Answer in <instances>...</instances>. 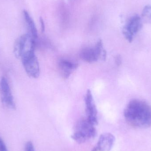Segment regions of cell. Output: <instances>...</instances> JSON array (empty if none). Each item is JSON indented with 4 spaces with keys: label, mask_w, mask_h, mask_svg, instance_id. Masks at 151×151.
<instances>
[{
    "label": "cell",
    "mask_w": 151,
    "mask_h": 151,
    "mask_svg": "<svg viewBox=\"0 0 151 151\" xmlns=\"http://www.w3.org/2000/svg\"><path fill=\"white\" fill-rule=\"evenodd\" d=\"M124 116L128 124L134 127L146 128L151 126V106L143 100H130L124 110Z\"/></svg>",
    "instance_id": "1"
},
{
    "label": "cell",
    "mask_w": 151,
    "mask_h": 151,
    "mask_svg": "<svg viewBox=\"0 0 151 151\" xmlns=\"http://www.w3.org/2000/svg\"><path fill=\"white\" fill-rule=\"evenodd\" d=\"M96 134L95 126L86 118L82 119L76 123L72 138L78 143H83L95 137Z\"/></svg>",
    "instance_id": "2"
},
{
    "label": "cell",
    "mask_w": 151,
    "mask_h": 151,
    "mask_svg": "<svg viewBox=\"0 0 151 151\" xmlns=\"http://www.w3.org/2000/svg\"><path fill=\"white\" fill-rule=\"evenodd\" d=\"M20 58L27 75L32 78H38L40 76V68L35 50H31L25 52Z\"/></svg>",
    "instance_id": "3"
},
{
    "label": "cell",
    "mask_w": 151,
    "mask_h": 151,
    "mask_svg": "<svg viewBox=\"0 0 151 151\" xmlns=\"http://www.w3.org/2000/svg\"><path fill=\"white\" fill-rule=\"evenodd\" d=\"M142 26V18L138 15H135L130 18L122 31L126 40L129 42H132L134 36L141 30Z\"/></svg>",
    "instance_id": "4"
},
{
    "label": "cell",
    "mask_w": 151,
    "mask_h": 151,
    "mask_svg": "<svg viewBox=\"0 0 151 151\" xmlns=\"http://www.w3.org/2000/svg\"><path fill=\"white\" fill-rule=\"evenodd\" d=\"M104 50L103 48V42L101 40H99L94 47H87L83 49L80 54V57L85 62L94 63L99 59H101Z\"/></svg>",
    "instance_id": "5"
},
{
    "label": "cell",
    "mask_w": 151,
    "mask_h": 151,
    "mask_svg": "<svg viewBox=\"0 0 151 151\" xmlns=\"http://www.w3.org/2000/svg\"><path fill=\"white\" fill-rule=\"evenodd\" d=\"M0 96L3 104L10 109L16 108L13 96L7 79L2 77L0 80Z\"/></svg>",
    "instance_id": "6"
},
{
    "label": "cell",
    "mask_w": 151,
    "mask_h": 151,
    "mask_svg": "<svg viewBox=\"0 0 151 151\" xmlns=\"http://www.w3.org/2000/svg\"><path fill=\"white\" fill-rule=\"evenodd\" d=\"M86 119L91 124L96 126L98 124L97 110L94 103L92 93L90 90L87 91L84 99Z\"/></svg>",
    "instance_id": "7"
},
{
    "label": "cell",
    "mask_w": 151,
    "mask_h": 151,
    "mask_svg": "<svg viewBox=\"0 0 151 151\" xmlns=\"http://www.w3.org/2000/svg\"><path fill=\"white\" fill-rule=\"evenodd\" d=\"M115 142V137L111 133L102 134L91 151H110Z\"/></svg>",
    "instance_id": "8"
},
{
    "label": "cell",
    "mask_w": 151,
    "mask_h": 151,
    "mask_svg": "<svg viewBox=\"0 0 151 151\" xmlns=\"http://www.w3.org/2000/svg\"><path fill=\"white\" fill-rule=\"evenodd\" d=\"M78 65L65 59H61L58 63V66L62 76L65 79L70 77L73 71L78 67Z\"/></svg>",
    "instance_id": "9"
},
{
    "label": "cell",
    "mask_w": 151,
    "mask_h": 151,
    "mask_svg": "<svg viewBox=\"0 0 151 151\" xmlns=\"http://www.w3.org/2000/svg\"><path fill=\"white\" fill-rule=\"evenodd\" d=\"M30 36V34L28 33L23 35L18 38L15 41L13 51L14 55L17 58H19L21 57L27 42Z\"/></svg>",
    "instance_id": "10"
},
{
    "label": "cell",
    "mask_w": 151,
    "mask_h": 151,
    "mask_svg": "<svg viewBox=\"0 0 151 151\" xmlns=\"http://www.w3.org/2000/svg\"><path fill=\"white\" fill-rule=\"evenodd\" d=\"M23 13H24L25 19L26 22L28 29H29V32L28 33L30 34V35L34 39L37 40L38 37V32H37V28H36L33 20L27 11L24 10Z\"/></svg>",
    "instance_id": "11"
},
{
    "label": "cell",
    "mask_w": 151,
    "mask_h": 151,
    "mask_svg": "<svg viewBox=\"0 0 151 151\" xmlns=\"http://www.w3.org/2000/svg\"><path fill=\"white\" fill-rule=\"evenodd\" d=\"M142 17L147 21H151V5H146L144 7L142 12Z\"/></svg>",
    "instance_id": "12"
},
{
    "label": "cell",
    "mask_w": 151,
    "mask_h": 151,
    "mask_svg": "<svg viewBox=\"0 0 151 151\" xmlns=\"http://www.w3.org/2000/svg\"><path fill=\"white\" fill-rule=\"evenodd\" d=\"M25 151H35L33 144L31 142H28L26 144Z\"/></svg>",
    "instance_id": "13"
},
{
    "label": "cell",
    "mask_w": 151,
    "mask_h": 151,
    "mask_svg": "<svg viewBox=\"0 0 151 151\" xmlns=\"http://www.w3.org/2000/svg\"><path fill=\"white\" fill-rule=\"evenodd\" d=\"M0 151H8L4 142L0 137Z\"/></svg>",
    "instance_id": "14"
},
{
    "label": "cell",
    "mask_w": 151,
    "mask_h": 151,
    "mask_svg": "<svg viewBox=\"0 0 151 151\" xmlns=\"http://www.w3.org/2000/svg\"><path fill=\"white\" fill-rule=\"evenodd\" d=\"M115 61L117 65H121L122 64V58L120 56H117L115 58Z\"/></svg>",
    "instance_id": "15"
},
{
    "label": "cell",
    "mask_w": 151,
    "mask_h": 151,
    "mask_svg": "<svg viewBox=\"0 0 151 151\" xmlns=\"http://www.w3.org/2000/svg\"><path fill=\"white\" fill-rule=\"evenodd\" d=\"M40 23L41 26L42 31V32H44L45 31V26L44 21H43L42 18H40Z\"/></svg>",
    "instance_id": "16"
}]
</instances>
